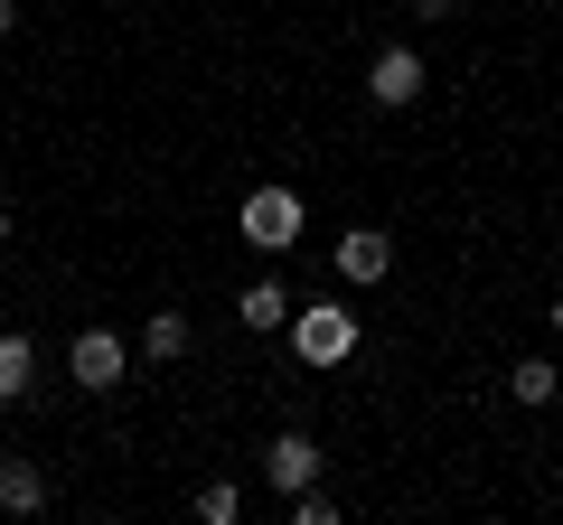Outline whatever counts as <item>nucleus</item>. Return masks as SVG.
Listing matches in <instances>:
<instances>
[{
  "label": "nucleus",
  "instance_id": "f3484780",
  "mask_svg": "<svg viewBox=\"0 0 563 525\" xmlns=\"http://www.w3.org/2000/svg\"><path fill=\"white\" fill-rule=\"evenodd\" d=\"M554 328H563V301H554Z\"/></svg>",
  "mask_w": 563,
  "mask_h": 525
},
{
  "label": "nucleus",
  "instance_id": "f03ea898",
  "mask_svg": "<svg viewBox=\"0 0 563 525\" xmlns=\"http://www.w3.org/2000/svg\"><path fill=\"white\" fill-rule=\"evenodd\" d=\"M235 225H244L254 254H291V244H301V198H291V188H254Z\"/></svg>",
  "mask_w": 563,
  "mask_h": 525
},
{
  "label": "nucleus",
  "instance_id": "9d476101",
  "mask_svg": "<svg viewBox=\"0 0 563 525\" xmlns=\"http://www.w3.org/2000/svg\"><path fill=\"white\" fill-rule=\"evenodd\" d=\"M291 310H301V301H291V291H282V282H254V291H244V301H235V320H244V328H282V320H291Z\"/></svg>",
  "mask_w": 563,
  "mask_h": 525
},
{
  "label": "nucleus",
  "instance_id": "dca6fc26",
  "mask_svg": "<svg viewBox=\"0 0 563 525\" xmlns=\"http://www.w3.org/2000/svg\"><path fill=\"white\" fill-rule=\"evenodd\" d=\"M0 244H10V206H0Z\"/></svg>",
  "mask_w": 563,
  "mask_h": 525
},
{
  "label": "nucleus",
  "instance_id": "ddd939ff",
  "mask_svg": "<svg viewBox=\"0 0 563 525\" xmlns=\"http://www.w3.org/2000/svg\"><path fill=\"white\" fill-rule=\"evenodd\" d=\"M198 516H207V525H235V516H244V498H235V488L217 479V488H207V498H198Z\"/></svg>",
  "mask_w": 563,
  "mask_h": 525
},
{
  "label": "nucleus",
  "instance_id": "7ed1b4c3",
  "mask_svg": "<svg viewBox=\"0 0 563 525\" xmlns=\"http://www.w3.org/2000/svg\"><path fill=\"white\" fill-rule=\"evenodd\" d=\"M66 376H76L85 394H113V384H122V338H113V328H85V338L66 347Z\"/></svg>",
  "mask_w": 563,
  "mask_h": 525
},
{
  "label": "nucleus",
  "instance_id": "20e7f679",
  "mask_svg": "<svg viewBox=\"0 0 563 525\" xmlns=\"http://www.w3.org/2000/svg\"><path fill=\"white\" fill-rule=\"evenodd\" d=\"M263 479H273L282 498H301V488H320V442H310V432H282V442L263 450Z\"/></svg>",
  "mask_w": 563,
  "mask_h": 525
},
{
  "label": "nucleus",
  "instance_id": "f8f14e48",
  "mask_svg": "<svg viewBox=\"0 0 563 525\" xmlns=\"http://www.w3.org/2000/svg\"><path fill=\"white\" fill-rule=\"evenodd\" d=\"M339 516V498H329V488H301V498H291V525H329Z\"/></svg>",
  "mask_w": 563,
  "mask_h": 525
},
{
  "label": "nucleus",
  "instance_id": "1a4fd4ad",
  "mask_svg": "<svg viewBox=\"0 0 563 525\" xmlns=\"http://www.w3.org/2000/svg\"><path fill=\"white\" fill-rule=\"evenodd\" d=\"M507 394H517V404H554V394H563V376H554V366H544V357H517V366H507Z\"/></svg>",
  "mask_w": 563,
  "mask_h": 525
},
{
  "label": "nucleus",
  "instance_id": "423d86ee",
  "mask_svg": "<svg viewBox=\"0 0 563 525\" xmlns=\"http://www.w3.org/2000/svg\"><path fill=\"white\" fill-rule=\"evenodd\" d=\"M413 94H422V57H413V47H385V57L366 66V103H385V113H404Z\"/></svg>",
  "mask_w": 563,
  "mask_h": 525
},
{
  "label": "nucleus",
  "instance_id": "6e6552de",
  "mask_svg": "<svg viewBox=\"0 0 563 525\" xmlns=\"http://www.w3.org/2000/svg\"><path fill=\"white\" fill-rule=\"evenodd\" d=\"M29 376H38V347H29L20 328H0V404H20Z\"/></svg>",
  "mask_w": 563,
  "mask_h": 525
},
{
  "label": "nucleus",
  "instance_id": "0eeeda50",
  "mask_svg": "<svg viewBox=\"0 0 563 525\" xmlns=\"http://www.w3.org/2000/svg\"><path fill=\"white\" fill-rule=\"evenodd\" d=\"M47 506V469L38 460H0V516H38Z\"/></svg>",
  "mask_w": 563,
  "mask_h": 525
},
{
  "label": "nucleus",
  "instance_id": "4468645a",
  "mask_svg": "<svg viewBox=\"0 0 563 525\" xmlns=\"http://www.w3.org/2000/svg\"><path fill=\"white\" fill-rule=\"evenodd\" d=\"M413 10H422V20H451V10H461V0H413Z\"/></svg>",
  "mask_w": 563,
  "mask_h": 525
},
{
  "label": "nucleus",
  "instance_id": "9b49d317",
  "mask_svg": "<svg viewBox=\"0 0 563 525\" xmlns=\"http://www.w3.org/2000/svg\"><path fill=\"white\" fill-rule=\"evenodd\" d=\"M141 347H151V366L188 357V320H179V310H151V328H141Z\"/></svg>",
  "mask_w": 563,
  "mask_h": 525
},
{
  "label": "nucleus",
  "instance_id": "f257e3e1",
  "mask_svg": "<svg viewBox=\"0 0 563 525\" xmlns=\"http://www.w3.org/2000/svg\"><path fill=\"white\" fill-rule=\"evenodd\" d=\"M291 347H301V366H339V357H357V310H339V301L291 310Z\"/></svg>",
  "mask_w": 563,
  "mask_h": 525
},
{
  "label": "nucleus",
  "instance_id": "2eb2a0df",
  "mask_svg": "<svg viewBox=\"0 0 563 525\" xmlns=\"http://www.w3.org/2000/svg\"><path fill=\"white\" fill-rule=\"evenodd\" d=\"M10 20H20V10H10V0H0V38H10Z\"/></svg>",
  "mask_w": 563,
  "mask_h": 525
},
{
  "label": "nucleus",
  "instance_id": "39448f33",
  "mask_svg": "<svg viewBox=\"0 0 563 525\" xmlns=\"http://www.w3.org/2000/svg\"><path fill=\"white\" fill-rule=\"evenodd\" d=\"M385 272H395V235H376V225H357V235H339V282H347V291L385 282Z\"/></svg>",
  "mask_w": 563,
  "mask_h": 525
}]
</instances>
